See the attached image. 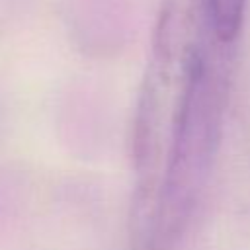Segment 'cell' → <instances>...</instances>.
Instances as JSON below:
<instances>
[{
	"label": "cell",
	"mask_w": 250,
	"mask_h": 250,
	"mask_svg": "<svg viewBox=\"0 0 250 250\" xmlns=\"http://www.w3.org/2000/svg\"><path fill=\"white\" fill-rule=\"evenodd\" d=\"M227 47L205 0L160 2L133 133V250H170L191 217L221 139Z\"/></svg>",
	"instance_id": "cell-1"
},
{
	"label": "cell",
	"mask_w": 250,
	"mask_h": 250,
	"mask_svg": "<svg viewBox=\"0 0 250 250\" xmlns=\"http://www.w3.org/2000/svg\"><path fill=\"white\" fill-rule=\"evenodd\" d=\"M246 0H205L207 6V20L213 35L221 41L230 45L242 25Z\"/></svg>",
	"instance_id": "cell-2"
}]
</instances>
